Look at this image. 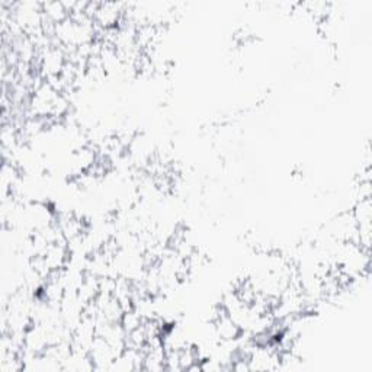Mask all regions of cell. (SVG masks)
I'll list each match as a JSON object with an SVG mask.
<instances>
[{
    "mask_svg": "<svg viewBox=\"0 0 372 372\" xmlns=\"http://www.w3.org/2000/svg\"><path fill=\"white\" fill-rule=\"evenodd\" d=\"M210 323L212 325L214 332L220 342L237 340V337L241 335V329L239 328L236 321L226 313L224 308H222L221 313L212 321H210Z\"/></svg>",
    "mask_w": 372,
    "mask_h": 372,
    "instance_id": "1",
    "label": "cell"
}]
</instances>
